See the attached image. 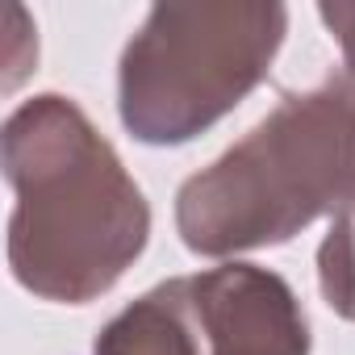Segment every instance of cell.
Segmentation results:
<instances>
[{"label": "cell", "instance_id": "6da1fadb", "mask_svg": "<svg viewBox=\"0 0 355 355\" xmlns=\"http://www.w3.org/2000/svg\"><path fill=\"white\" fill-rule=\"evenodd\" d=\"M13 184L9 268L42 301L88 305L146 251L150 205L113 142L59 92L17 105L0 134Z\"/></svg>", "mask_w": 355, "mask_h": 355}, {"label": "cell", "instance_id": "3957f363", "mask_svg": "<svg viewBox=\"0 0 355 355\" xmlns=\"http://www.w3.org/2000/svg\"><path fill=\"white\" fill-rule=\"evenodd\" d=\"M284 34V5H155L121 51V125L146 146L193 142L263 84Z\"/></svg>", "mask_w": 355, "mask_h": 355}, {"label": "cell", "instance_id": "ba28073f", "mask_svg": "<svg viewBox=\"0 0 355 355\" xmlns=\"http://www.w3.org/2000/svg\"><path fill=\"white\" fill-rule=\"evenodd\" d=\"M334 218H343V222H347V226H355V193H351V197H347V205H343V209H338V214H334Z\"/></svg>", "mask_w": 355, "mask_h": 355}, {"label": "cell", "instance_id": "7a4b0ae2", "mask_svg": "<svg viewBox=\"0 0 355 355\" xmlns=\"http://www.w3.org/2000/svg\"><path fill=\"white\" fill-rule=\"evenodd\" d=\"M355 193V88L288 92L218 163L175 193V230L209 259L280 247Z\"/></svg>", "mask_w": 355, "mask_h": 355}, {"label": "cell", "instance_id": "277c9868", "mask_svg": "<svg viewBox=\"0 0 355 355\" xmlns=\"http://www.w3.org/2000/svg\"><path fill=\"white\" fill-rule=\"evenodd\" d=\"M209 355H309V322L284 276L226 263L193 276Z\"/></svg>", "mask_w": 355, "mask_h": 355}, {"label": "cell", "instance_id": "52a82bcc", "mask_svg": "<svg viewBox=\"0 0 355 355\" xmlns=\"http://www.w3.org/2000/svg\"><path fill=\"white\" fill-rule=\"evenodd\" d=\"M318 17L326 21V30L338 38L343 46V59L355 76V0H322L318 5Z\"/></svg>", "mask_w": 355, "mask_h": 355}, {"label": "cell", "instance_id": "5b68a950", "mask_svg": "<svg viewBox=\"0 0 355 355\" xmlns=\"http://www.w3.org/2000/svg\"><path fill=\"white\" fill-rule=\"evenodd\" d=\"M201 343L193 280H167L130 301L96 334L92 355H201Z\"/></svg>", "mask_w": 355, "mask_h": 355}, {"label": "cell", "instance_id": "8992f818", "mask_svg": "<svg viewBox=\"0 0 355 355\" xmlns=\"http://www.w3.org/2000/svg\"><path fill=\"white\" fill-rule=\"evenodd\" d=\"M5 17H9V26H13V30H9V46H5V67H9V71H5V88L13 92V88L30 76V67H34V59H38V38H34V26L26 21V13H21L17 5H13Z\"/></svg>", "mask_w": 355, "mask_h": 355}]
</instances>
